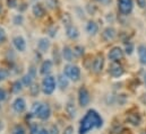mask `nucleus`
Masks as SVG:
<instances>
[{"label": "nucleus", "mask_w": 146, "mask_h": 134, "mask_svg": "<svg viewBox=\"0 0 146 134\" xmlns=\"http://www.w3.org/2000/svg\"><path fill=\"white\" fill-rule=\"evenodd\" d=\"M103 126V118L95 109H88L85 116L80 120L79 134H87L93 129H101Z\"/></svg>", "instance_id": "obj_1"}, {"label": "nucleus", "mask_w": 146, "mask_h": 134, "mask_svg": "<svg viewBox=\"0 0 146 134\" xmlns=\"http://www.w3.org/2000/svg\"><path fill=\"white\" fill-rule=\"evenodd\" d=\"M51 107L48 104H41V102H34L32 106V113L33 116L40 118L41 121H48L51 116Z\"/></svg>", "instance_id": "obj_2"}, {"label": "nucleus", "mask_w": 146, "mask_h": 134, "mask_svg": "<svg viewBox=\"0 0 146 134\" xmlns=\"http://www.w3.org/2000/svg\"><path fill=\"white\" fill-rule=\"evenodd\" d=\"M56 87H57V81H56V78L53 76H44L43 80H42V83H41V89H42V93L46 96H50L54 93L56 90Z\"/></svg>", "instance_id": "obj_3"}, {"label": "nucleus", "mask_w": 146, "mask_h": 134, "mask_svg": "<svg viewBox=\"0 0 146 134\" xmlns=\"http://www.w3.org/2000/svg\"><path fill=\"white\" fill-rule=\"evenodd\" d=\"M64 74L74 82L78 81L80 79V69L77 66L73 64H67L64 69Z\"/></svg>", "instance_id": "obj_4"}, {"label": "nucleus", "mask_w": 146, "mask_h": 134, "mask_svg": "<svg viewBox=\"0 0 146 134\" xmlns=\"http://www.w3.org/2000/svg\"><path fill=\"white\" fill-rule=\"evenodd\" d=\"M123 55H125V51L120 46H113L112 49H110L108 53V59L111 62H119L120 60L123 59Z\"/></svg>", "instance_id": "obj_5"}, {"label": "nucleus", "mask_w": 146, "mask_h": 134, "mask_svg": "<svg viewBox=\"0 0 146 134\" xmlns=\"http://www.w3.org/2000/svg\"><path fill=\"white\" fill-rule=\"evenodd\" d=\"M91 101V96L86 87H80L78 90V104L80 107H86Z\"/></svg>", "instance_id": "obj_6"}, {"label": "nucleus", "mask_w": 146, "mask_h": 134, "mask_svg": "<svg viewBox=\"0 0 146 134\" xmlns=\"http://www.w3.org/2000/svg\"><path fill=\"white\" fill-rule=\"evenodd\" d=\"M133 8H134L133 0H118V9L122 15L125 16L129 15L133 11Z\"/></svg>", "instance_id": "obj_7"}, {"label": "nucleus", "mask_w": 146, "mask_h": 134, "mask_svg": "<svg viewBox=\"0 0 146 134\" xmlns=\"http://www.w3.org/2000/svg\"><path fill=\"white\" fill-rule=\"evenodd\" d=\"M103 68H104V56L102 54H98L92 62L91 69L93 70L94 73H100L103 71Z\"/></svg>", "instance_id": "obj_8"}, {"label": "nucleus", "mask_w": 146, "mask_h": 134, "mask_svg": "<svg viewBox=\"0 0 146 134\" xmlns=\"http://www.w3.org/2000/svg\"><path fill=\"white\" fill-rule=\"evenodd\" d=\"M109 74L113 78H120L125 74V69L118 62H112L109 67Z\"/></svg>", "instance_id": "obj_9"}, {"label": "nucleus", "mask_w": 146, "mask_h": 134, "mask_svg": "<svg viewBox=\"0 0 146 134\" xmlns=\"http://www.w3.org/2000/svg\"><path fill=\"white\" fill-rule=\"evenodd\" d=\"M11 107H13V110H14L15 113L22 114V113H24L25 109H26V101H25V99H24L23 97H17L15 101H13Z\"/></svg>", "instance_id": "obj_10"}, {"label": "nucleus", "mask_w": 146, "mask_h": 134, "mask_svg": "<svg viewBox=\"0 0 146 134\" xmlns=\"http://www.w3.org/2000/svg\"><path fill=\"white\" fill-rule=\"evenodd\" d=\"M13 45L16 49V51H18V52H24L26 50V41L21 35H17L13 38Z\"/></svg>", "instance_id": "obj_11"}, {"label": "nucleus", "mask_w": 146, "mask_h": 134, "mask_svg": "<svg viewBox=\"0 0 146 134\" xmlns=\"http://www.w3.org/2000/svg\"><path fill=\"white\" fill-rule=\"evenodd\" d=\"M50 46H51V42H50L49 38H46V37H41V38H38V41H37V50H38L41 53L48 52L49 49H50Z\"/></svg>", "instance_id": "obj_12"}, {"label": "nucleus", "mask_w": 146, "mask_h": 134, "mask_svg": "<svg viewBox=\"0 0 146 134\" xmlns=\"http://www.w3.org/2000/svg\"><path fill=\"white\" fill-rule=\"evenodd\" d=\"M117 36V31L113 28V27H107L104 28V31L102 32V38L106 41V42H110V41H113Z\"/></svg>", "instance_id": "obj_13"}, {"label": "nucleus", "mask_w": 146, "mask_h": 134, "mask_svg": "<svg viewBox=\"0 0 146 134\" xmlns=\"http://www.w3.org/2000/svg\"><path fill=\"white\" fill-rule=\"evenodd\" d=\"M32 12H33V15L36 17V18H42V17H44V15H45V8H44V6L42 5V3H34L33 5V7H32Z\"/></svg>", "instance_id": "obj_14"}, {"label": "nucleus", "mask_w": 146, "mask_h": 134, "mask_svg": "<svg viewBox=\"0 0 146 134\" xmlns=\"http://www.w3.org/2000/svg\"><path fill=\"white\" fill-rule=\"evenodd\" d=\"M52 67H53V62L51 60H44L40 67V73L42 76H48L51 72Z\"/></svg>", "instance_id": "obj_15"}, {"label": "nucleus", "mask_w": 146, "mask_h": 134, "mask_svg": "<svg viewBox=\"0 0 146 134\" xmlns=\"http://www.w3.org/2000/svg\"><path fill=\"white\" fill-rule=\"evenodd\" d=\"M127 122L133 126H139L142 123V117L138 113H131L127 116Z\"/></svg>", "instance_id": "obj_16"}, {"label": "nucleus", "mask_w": 146, "mask_h": 134, "mask_svg": "<svg viewBox=\"0 0 146 134\" xmlns=\"http://www.w3.org/2000/svg\"><path fill=\"white\" fill-rule=\"evenodd\" d=\"M61 56H62V59L65 60V61H67V62H72L74 60V51L72 47H69V46H64L62 47V50H61Z\"/></svg>", "instance_id": "obj_17"}, {"label": "nucleus", "mask_w": 146, "mask_h": 134, "mask_svg": "<svg viewBox=\"0 0 146 134\" xmlns=\"http://www.w3.org/2000/svg\"><path fill=\"white\" fill-rule=\"evenodd\" d=\"M66 35L68 38L70 39H77L79 37V31L76 26H74L73 24L68 27H66Z\"/></svg>", "instance_id": "obj_18"}, {"label": "nucleus", "mask_w": 146, "mask_h": 134, "mask_svg": "<svg viewBox=\"0 0 146 134\" xmlns=\"http://www.w3.org/2000/svg\"><path fill=\"white\" fill-rule=\"evenodd\" d=\"M86 32H87L88 35H92V36H94V35H96V34L99 33V25L96 24V22H94V20L87 22V24H86Z\"/></svg>", "instance_id": "obj_19"}, {"label": "nucleus", "mask_w": 146, "mask_h": 134, "mask_svg": "<svg viewBox=\"0 0 146 134\" xmlns=\"http://www.w3.org/2000/svg\"><path fill=\"white\" fill-rule=\"evenodd\" d=\"M57 83H58V86L60 87L61 90H65V89H67L68 86H69V79H68L64 73H62V74H59V76L57 77Z\"/></svg>", "instance_id": "obj_20"}, {"label": "nucleus", "mask_w": 146, "mask_h": 134, "mask_svg": "<svg viewBox=\"0 0 146 134\" xmlns=\"http://www.w3.org/2000/svg\"><path fill=\"white\" fill-rule=\"evenodd\" d=\"M137 53H138V59H139L141 64L146 67V45L141 44L137 47Z\"/></svg>", "instance_id": "obj_21"}, {"label": "nucleus", "mask_w": 146, "mask_h": 134, "mask_svg": "<svg viewBox=\"0 0 146 134\" xmlns=\"http://www.w3.org/2000/svg\"><path fill=\"white\" fill-rule=\"evenodd\" d=\"M34 78H35L34 74H32L31 72H27L25 76H23L22 82H23V85H24L25 87H30V86L34 82Z\"/></svg>", "instance_id": "obj_22"}, {"label": "nucleus", "mask_w": 146, "mask_h": 134, "mask_svg": "<svg viewBox=\"0 0 146 134\" xmlns=\"http://www.w3.org/2000/svg\"><path fill=\"white\" fill-rule=\"evenodd\" d=\"M65 109H66L67 115H68L70 118H74V117L76 116V107H75V104H74L73 101H68V102L66 104Z\"/></svg>", "instance_id": "obj_23"}, {"label": "nucleus", "mask_w": 146, "mask_h": 134, "mask_svg": "<svg viewBox=\"0 0 146 134\" xmlns=\"http://www.w3.org/2000/svg\"><path fill=\"white\" fill-rule=\"evenodd\" d=\"M23 82H22V80L19 81V80H16V81H14L13 82V85H11V93L13 94H19L22 90H23Z\"/></svg>", "instance_id": "obj_24"}, {"label": "nucleus", "mask_w": 146, "mask_h": 134, "mask_svg": "<svg viewBox=\"0 0 146 134\" xmlns=\"http://www.w3.org/2000/svg\"><path fill=\"white\" fill-rule=\"evenodd\" d=\"M52 55H53V63L57 64V66L60 64V62H61V60H62L61 51H59L58 47H54V49H53V53H52Z\"/></svg>", "instance_id": "obj_25"}, {"label": "nucleus", "mask_w": 146, "mask_h": 134, "mask_svg": "<svg viewBox=\"0 0 146 134\" xmlns=\"http://www.w3.org/2000/svg\"><path fill=\"white\" fill-rule=\"evenodd\" d=\"M40 90H41V87L37 85V83H32L31 86H30V95L32 96V97H37L38 96V94H40Z\"/></svg>", "instance_id": "obj_26"}, {"label": "nucleus", "mask_w": 146, "mask_h": 134, "mask_svg": "<svg viewBox=\"0 0 146 134\" xmlns=\"http://www.w3.org/2000/svg\"><path fill=\"white\" fill-rule=\"evenodd\" d=\"M61 22H62V24H64V26H65V27L70 26V25L73 24L72 16H70L68 12H65V14L62 15V17H61Z\"/></svg>", "instance_id": "obj_27"}, {"label": "nucleus", "mask_w": 146, "mask_h": 134, "mask_svg": "<svg viewBox=\"0 0 146 134\" xmlns=\"http://www.w3.org/2000/svg\"><path fill=\"white\" fill-rule=\"evenodd\" d=\"M73 51H74V55L77 56V58L83 56L84 53H85V49H84V46H82V45H76L73 49Z\"/></svg>", "instance_id": "obj_28"}, {"label": "nucleus", "mask_w": 146, "mask_h": 134, "mask_svg": "<svg viewBox=\"0 0 146 134\" xmlns=\"http://www.w3.org/2000/svg\"><path fill=\"white\" fill-rule=\"evenodd\" d=\"M13 24L16 25V26H21L24 24V16L18 14V15H15L13 17Z\"/></svg>", "instance_id": "obj_29"}, {"label": "nucleus", "mask_w": 146, "mask_h": 134, "mask_svg": "<svg viewBox=\"0 0 146 134\" xmlns=\"http://www.w3.org/2000/svg\"><path fill=\"white\" fill-rule=\"evenodd\" d=\"M11 134H26V131H25V129H24L22 125L17 124V125H15V126L13 127Z\"/></svg>", "instance_id": "obj_30"}, {"label": "nucleus", "mask_w": 146, "mask_h": 134, "mask_svg": "<svg viewBox=\"0 0 146 134\" xmlns=\"http://www.w3.org/2000/svg\"><path fill=\"white\" fill-rule=\"evenodd\" d=\"M9 70L5 69V68H0V82L1 81H5L8 77H9Z\"/></svg>", "instance_id": "obj_31"}, {"label": "nucleus", "mask_w": 146, "mask_h": 134, "mask_svg": "<svg viewBox=\"0 0 146 134\" xmlns=\"http://www.w3.org/2000/svg\"><path fill=\"white\" fill-rule=\"evenodd\" d=\"M134 49H135V47H134V44L128 42V43L126 44V47H125V50H123V51H125V53H126V54L131 55V54H133V52H134Z\"/></svg>", "instance_id": "obj_32"}, {"label": "nucleus", "mask_w": 146, "mask_h": 134, "mask_svg": "<svg viewBox=\"0 0 146 134\" xmlns=\"http://www.w3.org/2000/svg\"><path fill=\"white\" fill-rule=\"evenodd\" d=\"M6 41H7V33H6L5 28L0 26V44L5 43Z\"/></svg>", "instance_id": "obj_33"}, {"label": "nucleus", "mask_w": 146, "mask_h": 134, "mask_svg": "<svg viewBox=\"0 0 146 134\" xmlns=\"http://www.w3.org/2000/svg\"><path fill=\"white\" fill-rule=\"evenodd\" d=\"M7 6L9 9H14L18 6V1L17 0H7Z\"/></svg>", "instance_id": "obj_34"}, {"label": "nucleus", "mask_w": 146, "mask_h": 134, "mask_svg": "<svg viewBox=\"0 0 146 134\" xmlns=\"http://www.w3.org/2000/svg\"><path fill=\"white\" fill-rule=\"evenodd\" d=\"M45 3L50 9H54L57 7V0H45Z\"/></svg>", "instance_id": "obj_35"}, {"label": "nucleus", "mask_w": 146, "mask_h": 134, "mask_svg": "<svg viewBox=\"0 0 146 134\" xmlns=\"http://www.w3.org/2000/svg\"><path fill=\"white\" fill-rule=\"evenodd\" d=\"M38 130H40V129H38L36 123H32V124L30 125V132H31V134H37Z\"/></svg>", "instance_id": "obj_36"}, {"label": "nucleus", "mask_w": 146, "mask_h": 134, "mask_svg": "<svg viewBox=\"0 0 146 134\" xmlns=\"http://www.w3.org/2000/svg\"><path fill=\"white\" fill-rule=\"evenodd\" d=\"M6 99H7V93H6V90L3 88L0 87V102L5 101Z\"/></svg>", "instance_id": "obj_37"}, {"label": "nucleus", "mask_w": 146, "mask_h": 134, "mask_svg": "<svg viewBox=\"0 0 146 134\" xmlns=\"http://www.w3.org/2000/svg\"><path fill=\"white\" fill-rule=\"evenodd\" d=\"M48 32H49V36H50V37H54V36L57 35V32H58V28L53 26V27L49 28V31H48Z\"/></svg>", "instance_id": "obj_38"}, {"label": "nucleus", "mask_w": 146, "mask_h": 134, "mask_svg": "<svg viewBox=\"0 0 146 134\" xmlns=\"http://www.w3.org/2000/svg\"><path fill=\"white\" fill-rule=\"evenodd\" d=\"M49 134H59V129L56 125H52L49 130Z\"/></svg>", "instance_id": "obj_39"}, {"label": "nucleus", "mask_w": 146, "mask_h": 134, "mask_svg": "<svg viewBox=\"0 0 146 134\" xmlns=\"http://www.w3.org/2000/svg\"><path fill=\"white\" fill-rule=\"evenodd\" d=\"M62 134H74V127L72 125H68V126L64 130V133Z\"/></svg>", "instance_id": "obj_40"}, {"label": "nucleus", "mask_w": 146, "mask_h": 134, "mask_svg": "<svg viewBox=\"0 0 146 134\" xmlns=\"http://www.w3.org/2000/svg\"><path fill=\"white\" fill-rule=\"evenodd\" d=\"M137 5L139 8H145L146 7V0H136Z\"/></svg>", "instance_id": "obj_41"}, {"label": "nucleus", "mask_w": 146, "mask_h": 134, "mask_svg": "<svg viewBox=\"0 0 146 134\" xmlns=\"http://www.w3.org/2000/svg\"><path fill=\"white\" fill-rule=\"evenodd\" d=\"M37 134H49V131H48L46 129L42 127V129H40V130H38V132H37Z\"/></svg>", "instance_id": "obj_42"}, {"label": "nucleus", "mask_w": 146, "mask_h": 134, "mask_svg": "<svg viewBox=\"0 0 146 134\" xmlns=\"http://www.w3.org/2000/svg\"><path fill=\"white\" fill-rule=\"evenodd\" d=\"M95 1H98L100 3H103V5H108V3L111 2V0H95Z\"/></svg>", "instance_id": "obj_43"}, {"label": "nucleus", "mask_w": 146, "mask_h": 134, "mask_svg": "<svg viewBox=\"0 0 146 134\" xmlns=\"http://www.w3.org/2000/svg\"><path fill=\"white\" fill-rule=\"evenodd\" d=\"M143 82H144V85H145L146 87V72L144 73V76H143Z\"/></svg>", "instance_id": "obj_44"}, {"label": "nucleus", "mask_w": 146, "mask_h": 134, "mask_svg": "<svg viewBox=\"0 0 146 134\" xmlns=\"http://www.w3.org/2000/svg\"><path fill=\"white\" fill-rule=\"evenodd\" d=\"M2 127H3V125H2V122H0V130H2Z\"/></svg>", "instance_id": "obj_45"}, {"label": "nucleus", "mask_w": 146, "mask_h": 134, "mask_svg": "<svg viewBox=\"0 0 146 134\" xmlns=\"http://www.w3.org/2000/svg\"><path fill=\"white\" fill-rule=\"evenodd\" d=\"M1 12H2V6L0 5V14H1Z\"/></svg>", "instance_id": "obj_46"}, {"label": "nucleus", "mask_w": 146, "mask_h": 134, "mask_svg": "<svg viewBox=\"0 0 146 134\" xmlns=\"http://www.w3.org/2000/svg\"><path fill=\"white\" fill-rule=\"evenodd\" d=\"M141 134H146V131H143V132H141Z\"/></svg>", "instance_id": "obj_47"}]
</instances>
